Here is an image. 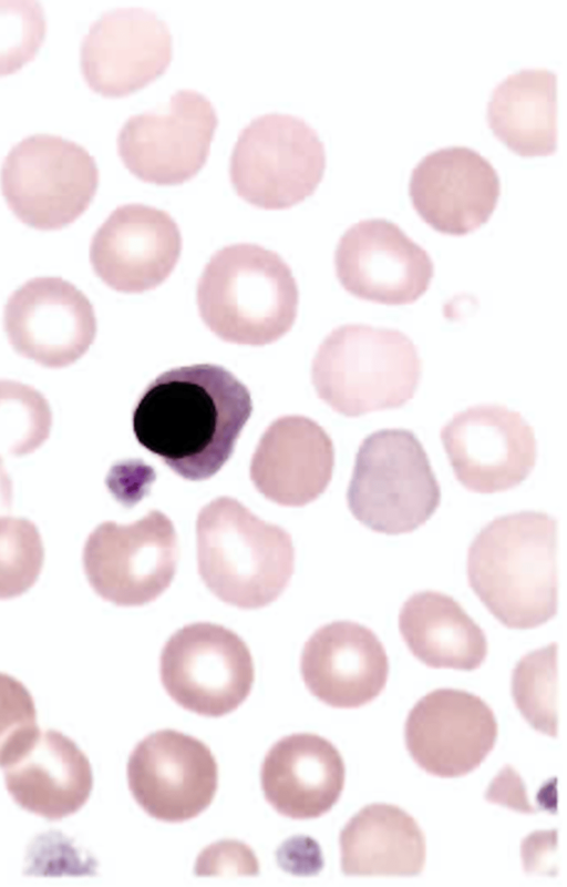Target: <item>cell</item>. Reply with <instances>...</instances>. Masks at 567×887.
I'll list each match as a JSON object with an SVG mask.
<instances>
[{"instance_id":"cell-1","label":"cell","mask_w":567,"mask_h":887,"mask_svg":"<svg viewBox=\"0 0 567 887\" xmlns=\"http://www.w3.org/2000/svg\"><path fill=\"white\" fill-rule=\"evenodd\" d=\"M251 410L249 390L230 371L184 366L148 384L133 411V431L177 475L205 480L230 458Z\"/></svg>"},{"instance_id":"cell-2","label":"cell","mask_w":567,"mask_h":887,"mask_svg":"<svg viewBox=\"0 0 567 887\" xmlns=\"http://www.w3.org/2000/svg\"><path fill=\"white\" fill-rule=\"evenodd\" d=\"M468 583L488 611L512 629H530L557 611L556 521L543 512L499 517L472 542Z\"/></svg>"},{"instance_id":"cell-3","label":"cell","mask_w":567,"mask_h":887,"mask_svg":"<svg viewBox=\"0 0 567 887\" xmlns=\"http://www.w3.org/2000/svg\"><path fill=\"white\" fill-rule=\"evenodd\" d=\"M197 305L206 326L223 340L260 346L293 325L298 288L277 253L239 243L210 257L198 281Z\"/></svg>"},{"instance_id":"cell-4","label":"cell","mask_w":567,"mask_h":887,"mask_svg":"<svg viewBox=\"0 0 567 887\" xmlns=\"http://www.w3.org/2000/svg\"><path fill=\"white\" fill-rule=\"evenodd\" d=\"M196 544L198 571L207 588L241 609L276 600L293 572L289 533L230 497L214 499L199 511Z\"/></svg>"},{"instance_id":"cell-5","label":"cell","mask_w":567,"mask_h":887,"mask_svg":"<svg viewBox=\"0 0 567 887\" xmlns=\"http://www.w3.org/2000/svg\"><path fill=\"white\" fill-rule=\"evenodd\" d=\"M311 376L320 399L339 414L358 417L406 404L417 388L421 361L403 333L350 324L321 343Z\"/></svg>"},{"instance_id":"cell-6","label":"cell","mask_w":567,"mask_h":887,"mask_svg":"<svg viewBox=\"0 0 567 887\" xmlns=\"http://www.w3.org/2000/svg\"><path fill=\"white\" fill-rule=\"evenodd\" d=\"M348 506L362 524L385 534L411 532L440 504L441 491L429 458L413 432L384 429L359 447Z\"/></svg>"},{"instance_id":"cell-7","label":"cell","mask_w":567,"mask_h":887,"mask_svg":"<svg viewBox=\"0 0 567 887\" xmlns=\"http://www.w3.org/2000/svg\"><path fill=\"white\" fill-rule=\"evenodd\" d=\"M99 184L93 156L64 137L35 134L17 143L1 167V190L24 224L59 230L90 205Z\"/></svg>"},{"instance_id":"cell-8","label":"cell","mask_w":567,"mask_h":887,"mask_svg":"<svg viewBox=\"0 0 567 887\" xmlns=\"http://www.w3.org/2000/svg\"><path fill=\"white\" fill-rule=\"evenodd\" d=\"M324 146L305 120L280 113L254 119L234 146L229 175L237 193L264 208H285L309 196L322 179Z\"/></svg>"},{"instance_id":"cell-9","label":"cell","mask_w":567,"mask_h":887,"mask_svg":"<svg viewBox=\"0 0 567 887\" xmlns=\"http://www.w3.org/2000/svg\"><path fill=\"white\" fill-rule=\"evenodd\" d=\"M177 560L176 531L158 510L131 524H99L82 553L94 592L121 606L143 605L159 597L175 575Z\"/></svg>"},{"instance_id":"cell-10","label":"cell","mask_w":567,"mask_h":887,"mask_svg":"<svg viewBox=\"0 0 567 887\" xmlns=\"http://www.w3.org/2000/svg\"><path fill=\"white\" fill-rule=\"evenodd\" d=\"M162 683L182 707L204 716L236 710L254 682L252 659L233 631L200 622L175 632L159 659Z\"/></svg>"},{"instance_id":"cell-11","label":"cell","mask_w":567,"mask_h":887,"mask_svg":"<svg viewBox=\"0 0 567 887\" xmlns=\"http://www.w3.org/2000/svg\"><path fill=\"white\" fill-rule=\"evenodd\" d=\"M217 125L212 102L194 90H179L164 106L132 115L117 136L125 166L143 181L178 184L205 164Z\"/></svg>"},{"instance_id":"cell-12","label":"cell","mask_w":567,"mask_h":887,"mask_svg":"<svg viewBox=\"0 0 567 887\" xmlns=\"http://www.w3.org/2000/svg\"><path fill=\"white\" fill-rule=\"evenodd\" d=\"M3 327L12 348L48 368H63L92 345L96 318L89 298L61 277H35L4 306Z\"/></svg>"},{"instance_id":"cell-13","label":"cell","mask_w":567,"mask_h":887,"mask_svg":"<svg viewBox=\"0 0 567 887\" xmlns=\"http://www.w3.org/2000/svg\"><path fill=\"white\" fill-rule=\"evenodd\" d=\"M456 479L480 493L508 490L536 461L533 429L517 411L480 405L456 414L441 430Z\"/></svg>"},{"instance_id":"cell-14","label":"cell","mask_w":567,"mask_h":887,"mask_svg":"<svg viewBox=\"0 0 567 887\" xmlns=\"http://www.w3.org/2000/svg\"><path fill=\"white\" fill-rule=\"evenodd\" d=\"M217 764L197 738L173 730L152 733L132 752L127 779L133 797L152 817L184 822L212 803Z\"/></svg>"},{"instance_id":"cell-15","label":"cell","mask_w":567,"mask_h":887,"mask_svg":"<svg viewBox=\"0 0 567 887\" xmlns=\"http://www.w3.org/2000/svg\"><path fill=\"white\" fill-rule=\"evenodd\" d=\"M336 273L353 296L385 305L415 302L429 288V254L396 224L384 218L360 221L341 236Z\"/></svg>"},{"instance_id":"cell-16","label":"cell","mask_w":567,"mask_h":887,"mask_svg":"<svg viewBox=\"0 0 567 887\" xmlns=\"http://www.w3.org/2000/svg\"><path fill=\"white\" fill-rule=\"evenodd\" d=\"M497 723L491 707L465 691L440 689L411 710L406 748L425 772L457 777L475 769L493 750Z\"/></svg>"},{"instance_id":"cell-17","label":"cell","mask_w":567,"mask_h":887,"mask_svg":"<svg viewBox=\"0 0 567 887\" xmlns=\"http://www.w3.org/2000/svg\"><path fill=\"white\" fill-rule=\"evenodd\" d=\"M172 59L167 24L142 8L103 13L90 27L81 45L86 83L105 96H122L161 75Z\"/></svg>"},{"instance_id":"cell-18","label":"cell","mask_w":567,"mask_h":887,"mask_svg":"<svg viewBox=\"0 0 567 887\" xmlns=\"http://www.w3.org/2000/svg\"><path fill=\"white\" fill-rule=\"evenodd\" d=\"M181 249L179 228L167 212L131 203L116 207L94 233L90 261L111 288L141 293L169 276Z\"/></svg>"},{"instance_id":"cell-19","label":"cell","mask_w":567,"mask_h":887,"mask_svg":"<svg viewBox=\"0 0 567 887\" xmlns=\"http://www.w3.org/2000/svg\"><path fill=\"white\" fill-rule=\"evenodd\" d=\"M499 191L493 165L466 146L429 153L415 165L410 180V196L419 215L436 231L451 235H464L484 224Z\"/></svg>"},{"instance_id":"cell-20","label":"cell","mask_w":567,"mask_h":887,"mask_svg":"<svg viewBox=\"0 0 567 887\" xmlns=\"http://www.w3.org/2000/svg\"><path fill=\"white\" fill-rule=\"evenodd\" d=\"M300 670L308 690L333 707H359L384 689L389 661L368 628L338 621L317 630L305 644Z\"/></svg>"},{"instance_id":"cell-21","label":"cell","mask_w":567,"mask_h":887,"mask_svg":"<svg viewBox=\"0 0 567 887\" xmlns=\"http://www.w3.org/2000/svg\"><path fill=\"white\" fill-rule=\"evenodd\" d=\"M333 465V445L324 429L307 417L285 416L261 436L252 455L250 478L267 499L300 507L326 490Z\"/></svg>"},{"instance_id":"cell-22","label":"cell","mask_w":567,"mask_h":887,"mask_svg":"<svg viewBox=\"0 0 567 887\" xmlns=\"http://www.w3.org/2000/svg\"><path fill=\"white\" fill-rule=\"evenodd\" d=\"M1 768L14 802L51 820L78 812L93 786L84 753L53 730H39Z\"/></svg>"},{"instance_id":"cell-23","label":"cell","mask_w":567,"mask_h":887,"mask_svg":"<svg viewBox=\"0 0 567 887\" xmlns=\"http://www.w3.org/2000/svg\"><path fill=\"white\" fill-rule=\"evenodd\" d=\"M344 772L342 757L329 741L309 733L292 734L267 753L261 785L267 802L281 815L315 818L337 803Z\"/></svg>"},{"instance_id":"cell-24","label":"cell","mask_w":567,"mask_h":887,"mask_svg":"<svg viewBox=\"0 0 567 887\" xmlns=\"http://www.w3.org/2000/svg\"><path fill=\"white\" fill-rule=\"evenodd\" d=\"M346 875L413 876L425 861V839L414 818L389 804H371L355 814L340 834Z\"/></svg>"},{"instance_id":"cell-25","label":"cell","mask_w":567,"mask_h":887,"mask_svg":"<svg viewBox=\"0 0 567 887\" xmlns=\"http://www.w3.org/2000/svg\"><path fill=\"white\" fill-rule=\"evenodd\" d=\"M399 628L412 654L431 667L475 670L487 653L482 629L453 598L440 592L411 595L401 609Z\"/></svg>"},{"instance_id":"cell-26","label":"cell","mask_w":567,"mask_h":887,"mask_svg":"<svg viewBox=\"0 0 567 887\" xmlns=\"http://www.w3.org/2000/svg\"><path fill=\"white\" fill-rule=\"evenodd\" d=\"M487 121L495 136L523 156L556 150V74L526 69L509 74L493 90Z\"/></svg>"},{"instance_id":"cell-27","label":"cell","mask_w":567,"mask_h":887,"mask_svg":"<svg viewBox=\"0 0 567 887\" xmlns=\"http://www.w3.org/2000/svg\"><path fill=\"white\" fill-rule=\"evenodd\" d=\"M52 412L35 388L0 379V450L12 456L35 451L50 436Z\"/></svg>"},{"instance_id":"cell-28","label":"cell","mask_w":567,"mask_h":887,"mask_svg":"<svg viewBox=\"0 0 567 887\" xmlns=\"http://www.w3.org/2000/svg\"><path fill=\"white\" fill-rule=\"evenodd\" d=\"M557 644L525 655L512 676V694L526 721L537 731L557 734Z\"/></svg>"},{"instance_id":"cell-29","label":"cell","mask_w":567,"mask_h":887,"mask_svg":"<svg viewBox=\"0 0 567 887\" xmlns=\"http://www.w3.org/2000/svg\"><path fill=\"white\" fill-rule=\"evenodd\" d=\"M43 560L38 527L23 517L0 516V600L27 592L38 580Z\"/></svg>"},{"instance_id":"cell-30","label":"cell","mask_w":567,"mask_h":887,"mask_svg":"<svg viewBox=\"0 0 567 887\" xmlns=\"http://www.w3.org/2000/svg\"><path fill=\"white\" fill-rule=\"evenodd\" d=\"M47 31L41 6L33 0H0V75L31 61Z\"/></svg>"},{"instance_id":"cell-31","label":"cell","mask_w":567,"mask_h":887,"mask_svg":"<svg viewBox=\"0 0 567 887\" xmlns=\"http://www.w3.org/2000/svg\"><path fill=\"white\" fill-rule=\"evenodd\" d=\"M38 731L30 692L20 681L0 673V767Z\"/></svg>"},{"instance_id":"cell-32","label":"cell","mask_w":567,"mask_h":887,"mask_svg":"<svg viewBox=\"0 0 567 887\" xmlns=\"http://www.w3.org/2000/svg\"><path fill=\"white\" fill-rule=\"evenodd\" d=\"M238 842H221L205 849L198 857L196 874H216L220 870L231 869L239 874L256 875L258 873L257 859L247 846H243L235 855Z\"/></svg>"},{"instance_id":"cell-33","label":"cell","mask_w":567,"mask_h":887,"mask_svg":"<svg viewBox=\"0 0 567 887\" xmlns=\"http://www.w3.org/2000/svg\"><path fill=\"white\" fill-rule=\"evenodd\" d=\"M12 493V481L0 457V514L10 511Z\"/></svg>"}]
</instances>
